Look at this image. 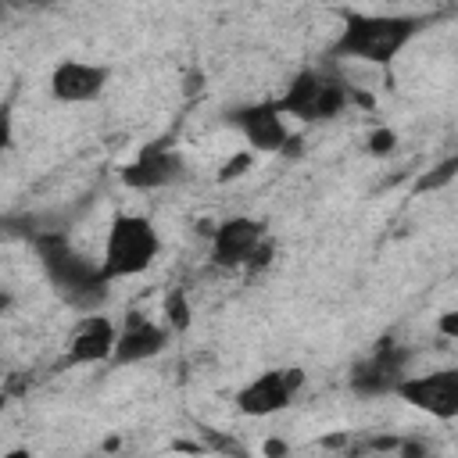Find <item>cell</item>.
<instances>
[{
  "mask_svg": "<svg viewBox=\"0 0 458 458\" xmlns=\"http://www.w3.org/2000/svg\"><path fill=\"white\" fill-rule=\"evenodd\" d=\"M157 254H161V233L147 215H114L100 247V268L111 283L132 279L143 276L157 261Z\"/></svg>",
  "mask_w": 458,
  "mask_h": 458,
  "instance_id": "obj_4",
  "label": "cell"
},
{
  "mask_svg": "<svg viewBox=\"0 0 458 458\" xmlns=\"http://www.w3.org/2000/svg\"><path fill=\"white\" fill-rule=\"evenodd\" d=\"M254 165V150L247 147V150H240V154H233L225 165H222V172H218V182H229V179H240L247 168Z\"/></svg>",
  "mask_w": 458,
  "mask_h": 458,
  "instance_id": "obj_15",
  "label": "cell"
},
{
  "mask_svg": "<svg viewBox=\"0 0 458 458\" xmlns=\"http://www.w3.org/2000/svg\"><path fill=\"white\" fill-rule=\"evenodd\" d=\"M437 333L444 340H454L458 344V308H447V311L437 315Z\"/></svg>",
  "mask_w": 458,
  "mask_h": 458,
  "instance_id": "obj_18",
  "label": "cell"
},
{
  "mask_svg": "<svg viewBox=\"0 0 458 458\" xmlns=\"http://www.w3.org/2000/svg\"><path fill=\"white\" fill-rule=\"evenodd\" d=\"M301 390H304V369H297V365L268 369L236 390V408L250 419H268V415L290 408Z\"/></svg>",
  "mask_w": 458,
  "mask_h": 458,
  "instance_id": "obj_6",
  "label": "cell"
},
{
  "mask_svg": "<svg viewBox=\"0 0 458 458\" xmlns=\"http://www.w3.org/2000/svg\"><path fill=\"white\" fill-rule=\"evenodd\" d=\"M107 79H111L107 64L68 57V61H57L50 72V97L57 104H93L107 89Z\"/></svg>",
  "mask_w": 458,
  "mask_h": 458,
  "instance_id": "obj_10",
  "label": "cell"
},
{
  "mask_svg": "<svg viewBox=\"0 0 458 458\" xmlns=\"http://www.w3.org/2000/svg\"><path fill=\"white\" fill-rule=\"evenodd\" d=\"M265 451H272V454H276V451H286V444H279V440H272V444H265Z\"/></svg>",
  "mask_w": 458,
  "mask_h": 458,
  "instance_id": "obj_19",
  "label": "cell"
},
{
  "mask_svg": "<svg viewBox=\"0 0 458 458\" xmlns=\"http://www.w3.org/2000/svg\"><path fill=\"white\" fill-rule=\"evenodd\" d=\"M265 225L247 215H233L211 229V261L218 268H243L265 243Z\"/></svg>",
  "mask_w": 458,
  "mask_h": 458,
  "instance_id": "obj_9",
  "label": "cell"
},
{
  "mask_svg": "<svg viewBox=\"0 0 458 458\" xmlns=\"http://www.w3.org/2000/svg\"><path fill=\"white\" fill-rule=\"evenodd\" d=\"M114 340H118L114 318H107V315H100V311H86V315L75 322V329L68 333L64 361H68V365H100V361H111Z\"/></svg>",
  "mask_w": 458,
  "mask_h": 458,
  "instance_id": "obj_11",
  "label": "cell"
},
{
  "mask_svg": "<svg viewBox=\"0 0 458 458\" xmlns=\"http://www.w3.org/2000/svg\"><path fill=\"white\" fill-rule=\"evenodd\" d=\"M415 32H419V18H411V14L351 11V14H344L333 54L347 57V61H358V64L383 68L415 39Z\"/></svg>",
  "mask_w": 458,
  "mask_h": 458,
  "instance_id": "obj_1",
  "label": "cell"
},
{
  "mask_svg": "<svg viewBox=\"0 0 458 458\" xmlns=\"http://www.w3.org/2000/svg\"><path fill=\"white\" fill-rule=\"evenodd\" d=\"M179 175H182V157H179L172 147H143V150L122 168V182H125L129 190H140V193L165 190V186H172Z\"/></svg>",
  "mask_w": 458,
  "mask_h": 458,
  "instance_id": "obj_13",
  "label": "cell"
},
{
  "mask_svg": "<svg viewBox=\"0 0 458 458\" xmlns=\"http://www.w3.org/2000/svg\"><path fill=\"white\" fill-rule=\"evenodd\" d=\"M397 397L437 419V422H451L458 419V365H444V369H429V372H408L397 383Z\"/></svg>",
  "mask_w": 458,
  "mask_h": 458,
  "instance_id": "obj_5",
  "label": "cell"
},
{
  "mask_svg": "<svg viewBox=\"0 0 458 458\" xmlns=\"http://www.w3.org/2000/svg\"><path fill=\"white\" fill-rule=\"evenodd\" d=\"M39 261H43L50 283L61 290V297H64L68 304L82 308V311H93V308L104 301L107 286H111V279L104 276L100 261L93 265V261H89L82 250H75L64 236H43V240H39Z\"/></svg>",
  "mask_w": 458,
  "mask_h": 458,
  "instance_id": "obj_2",
  "label": "cell"
},
{
  "mask_svg": "<svg viewBox=\"0 0 458 458\" xmlns=\"http://www.w3.org/2000/svg\"><path fill=\"white\" fill-rule=\"evenodd\" d=\"M168 344V329L154 318H143L140 311H129L118 326V340H114V354L111 361L114 365H140V361H150L165 351Z\"/></svg>",
  "mask_w": 458,
  "mask_h": 458,
  "instance_id": "obj_12",
  "label": "cell"
},
{
  "mask_svg": "<svg viewBox=\"0 0 458 458\" xmlns=\"http://www.w3.org/2000/svg\"><path fill=\"white\" fill-rule=\"evenodd\" d=\"M165 315H168V326H175V329H182V326L190 322V311H186V301H182V293H172V297H168V304H165Z\"/></svg>",
  "mask_w": 458,
  "mask_h": 458,
  "instance_id": "obj_17",
  "label": "cell"
},
{
  "mask_svg": "<svg viewBox=\"0 0 458 458\" xmlns=\"http://www.w3.org/2000/svg\"><path fill=\"white\" fill-rule=\"evenodd\" d=\"M233 122H236V129L243 132V140L254 154H279V150H286V143H293L290 118L283 114V107L276 100L247 104L233 114Z\"/></svg>",
  "mask_w": 458,
  "mask_h": 458,
  "instance_id": "obj_8",
  "label": "cell"
},
{
  "mask_svg": "<svg viewBox=\"0 0 458 458\" xmlns=\"http://www.w3.org/2000/svg\"><path fill=\"white\" fill-rule=\"evenodd\" d=\"M394 147H397L394 129H372V132H369V140H365V150H369V154H376V157H386Z\"/></svg>",
  "mask_w": 458,
  "mask_h": 458,
  "instance_id": "obj_16",
  "label": "cell"
},
{
  "mask_svg": "<svg viewBox=\"0 0 458 458\" xmlns=\"http://www.w3.org/2000/svg\"><path fill=\"white\" fill-rule=\"evenodd\" d=\"M458 179V154H451V157H444V161H437L433 168H426V172H419V179H415V186H411V193H437V190H444L447 182H454Z\"/></svg>",
  "mask_w": 458,
  "mask_h": 458,
  "instance_id": "obj_14",
  "label": "cell"
},
{
  "mask_svg": "<svg viewBox=\"0 0 458 458\" xmlns=\"http://www.w3.org/2000/svg\"><path fill=\"white\" fill-rule=\"evenodd\" d=\"M404 376H408V351L401 344L383 340L351 369V390L361 397L397 394V383Z\"/></svg>",
  "mask_w": 458,
  "mask_h": 458,
  "instance_id": "obj_7",
  "label": "cell"
},
{
  "mask_svg": "<svg viewBox=\"0 0 458 458\" xmlns=\"http://www.w3.org/2000/svg\"><path fill=\"white\" fill-rule=\"evenodd\" d=\"M354 100V86L326 68H301L286 89L279 93V107L286 118L293 122H304V125H315V122H329L336 114L347 111V104Z\"/></svg>",
  "mask_w": 458,
  "mask_h": 458,
  "instance_id": "obj_3",
  "label": "cell"
}]
</instances>
